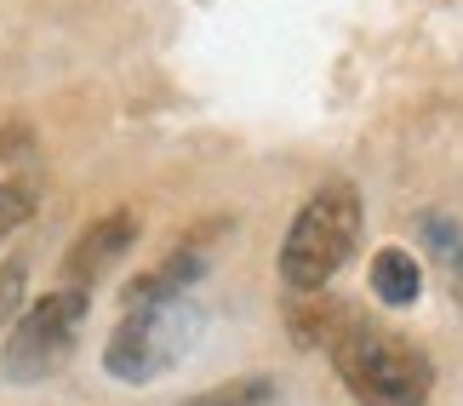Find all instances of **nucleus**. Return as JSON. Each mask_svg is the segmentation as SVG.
Wrapping results in <instances>:
<instances>
[{
  "instance_id": "1",
  "label": "nucleus",
  "mask_w": 463,
  "mask_h": 406,
  "mask_svg": "<svg viewBox=\"0 0 463 406\" xmlns=\"http://www.w3.org/2000/svg\"><path fill=\"white\" fill-rule=\"evenodd\" d=\"M332 361L337 378L349 383V395L361 406H423L435 383V366L418 344L395 338V332H378L366 321H349L332 338Z\"/></svg>"
},
{
  "instance_id": "2",
  "label": "nucleus",
  "mask_w": 463,
  "mask_h": 406,
  "mask_svg": "<svg viewBox=\"0 0 463 406\" xmlns=\"http://www.w3.org/2000/svg\"><path fill=\"white\" fill-rule=\"evenodd\" d=\"M354 235H361V195H354V184H326L292 218L287 241H280V280H287V292L292 297L320 292L337 275V263L354 252Z\"/></svg>"
},
{
  "instance_id": "3",
  "label": "nucleus",
  "mask_w": 463,
  "mask_h": 406,
  "mask_svg": "<svg viewBox=\"0 0 463 406\" xmlns=\"http://www.w3.org/2000/svg\"><path fill=\"white\" fill-rule=\"evenodd\" d=\"M80 315H86V292L80 287H58V292L34 297V304L17 315V326H12V338H6V355H0L6 378L12 383H41L52 366L69 355Z\"/></svg>"
},
{
  "instance_id": "4",
  "label": "nucleus",
  "mask_w": 463,
  "mask_h": 406,
  "mask_svg": "<svg viewBox=\"0 0 463 406\" xmlns=\"http://www.w3.org/2000/svg\"><path fill=\"white\" fill-rule=\"evenodd\" d=\"M194 344V315L184 304H155V309H132L120 332L103 349V366L120 383H149L166 366L184 361V349Z\"/></svg>"
},
{
  "instance_id": "5",
  "label": "nucleus",
  "mask_w": 463,
  "mask_h": 406,
  "mask_svg": "<svg viewBox=\"0 0 463 406\" xmlns=\"http://www.w3.org/2000/svg\"><path fill=\"white\" fill-rule=\"evenodd\" d=\"M132 241H137V218H132V212H103V218L86 223L80 241L69 246V258H63V287H80V292H86L120 252H132Z\"/></svg>"
},
{
  "instance_id": "6",
  "label": "nucleus",
  "mask_w": 463,
  "mask_h": 406,
  "mask_svg": "<svg viewBox=\"0 0 463 406\" xmlns=\"http://www.w3.org/2000/svg\"><path fill=\"white\" fill-rule=\"evenodd\" d=\"M418 287H423V269H418V258L412 252H401V246H383L378 258H372V292L383 297V304H418Z\"/></svg>"
},
{
  "instance_id": "7",
  "label": "nucleus",
  "mask_w": 463,
  "mask_h": 406,
  "mask_svg": "<svg viewBox=\"0 0 463 406\" xmlns=\"http://www.w3.org/2000/svg\"><path fill=\"white\" fill-rule=\"evenodd\" d=\"M287 326H292V344H298V349H315V344L337 338V332H344L349 321H344V309H337L332 297L304 292V297H292V315H287Z\"/></svg>"
},
{
  "instance_id": "8",
  "label": "nucleus",
  "mask_w": 463,
  "mask_h": 406,
  "mask_svg": "<svg viewBox=\"0 0 463 406\" xmlns=\"http://www.w3.org/2000/svg\"><path fill=\"white\" fill-rule=\"evenodd\" d=\"M184 406H275V378H263V373L229 378V383H218V390H206V395H189Z\"/></svg>"
},
{
  "instance_id": "9",
  "label": "nucleus",
  "mask_w": 463,
  "mask_h": 406,
  "mask_svg": "<svg viewBox=\"0 0 463 406\" xmlns=\"http://www.w3.org/2000/svg\"><path fill=\"white\" fill-rule=\"evenodd\" d=\"M29 218H34V189L29 184H0V241Z\"/></svg>"
},
{
  "instance_id": "10",
  "label": "nucleus",
  "mask_w": 463,
  "mask_h": 406,
  "mask_svg": "<svg viewBox=\"0 0 463 406\" xmlns=\"http://www.w3.org/2000/svg\"><path fill=\"white\" fill-rule=\"evenodd\" d=\"M24 280H29L24 263H0V326H6L17 315V304H24Z\"/></svg>"
},
{
  "instance_id": "11",
  "label": "nucleus",
  "mask_w": 463,
  "mask_h": 406,
  "mask_svg": "<svg viewBox=\"0 0 463 406\" xmlns=\"http://www.w3.org/2000/svg\"><path fill=\"white\" fill-rule=\"evenodd\" d=\"M0 155H6V161H24V155H34V137L24 127H6L0 132Z\"/></svg>"
},
{
  "instance_id": "12",
  "label": "nucleus",
  "mask_w": 463,
  "mask_h": 406,
  "mask_svg": "<svg viewBox=\"0 0 463 406\" xmlns=\"http://www.w3.org/2000/svg\"><path fill=\"white\" fill-rule=\"evenodd\" d=\"M452 292H458V304H463V252L452 258Z\"/></svg>"
}]
</instances>
